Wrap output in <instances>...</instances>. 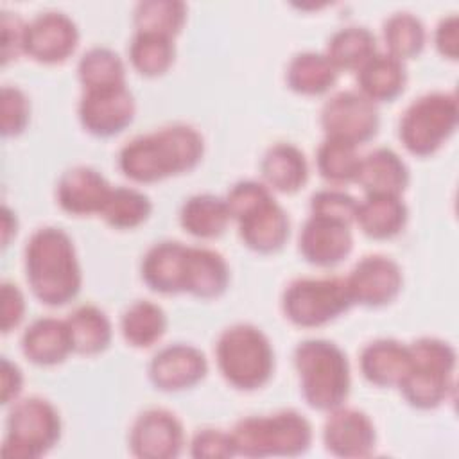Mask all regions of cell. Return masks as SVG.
<instances>
[{
  "label": "cell",
  "mask_w": 459,
  "mask_h": 459,
  "mask_svg": "<svg viewBox=\"0 0 459 459\" xmlns=\"http://www.w3.org/2000/svg\"><path fill=\"white\" fill-rule=\"evenodd\" d=\"M204 154L201 133L183 122L138 134L118 151V169L136 183H154L192 170Z\"/></svg>",
  "instance_id": "cell-1"
},
{
  "label": "cell",
  "mask_w": 459,
  "mask_h": 459,
  "mask_svg": "<svg viewBox=\"0 0 459 459\" xmlns=\"http://www.w3.org/2000/svg\"><path fill=\"white\" fill-rule=\"evenodd\" d=\"M23 265L32 294L48 307H61L81 290L82 273L75 246L61 228H38L25 244Z\"/></svg>",
  "instance_id": "cell-2"
},
{
  "label": "cell",
  "mask_w": 459,
  "mask_h": 459,
  "mask_svg": "<svg viewBox=\"0 0 459 459\" xmlns=\"http://www.w3.org/2000/svg\"><path fill=\"white\" fill-rule=\"evenodd\" d=\"M242 242L256 253H274L290 233V221L271 188L255 179L237 181L224 197Z\"/></svg>",
  "instance_id": "cell-3"
},
{
  "label": "cell",
  "mask_w": 459,
  "mask_h": 459,
  "mask_svg": "<svg viewBox=\"0 0 459 459\" xmlns=\"http://www.w3.org/2000/svg\"><path fill=\"white\" fill-rule=\"evenodd\" d=\"M305 402L316 411H332L350 394V362L339 344L328 339H305L292 353Z\"/></svg>",
  "instance_id": "cell-4"
},
{
  "label": "cell",
  "mask_w": 459,
  "mask_h": 459,
  "mask_svg": "<svg viewBox=\"0 0 459 459\" xmlns=\"http://www.w3.org/2000/svg\"><path fill=\"white\" fill-rule=\"evenodd\" d=\"M409 346L411 364L398 384L405 402L416 409H436L454 391L455 348L437 337H418Z\"/></svg>",
  "instance_id": "cell-5"
},
{
  "label": "cell",
  "mask_w": 459,
  "mask_h": 459,
  "mask_svg": "<svg viewBox=\"0 0 459 459\" xmlns=\"http://www.w3.org/2000/svg\"><path fill=\"white\" fill-rule=\"evenodd\" d=\"M312 436L310 421L294 409L246 416L231 429L237 455L258 459L271 455H301L310 448Z\"/></svg>",
  "instance_id": "cell-6"
},
{
  "label": "cell",
  "mask_w": 459,
  "mask_h": 459,
  "mask_svg": "<svg viewBox=\"0 0 459 459\" xmlns=\"http://www.w3.org/2000/svg\"><path fill=\"white\" fill-rule=\"evenodd\" d=\"M215 360L224 380L240 391L265 385L274 369L273 344L251 323H235L221 332L215 342Z\"/></svg>",
  "instance_id": "cell-7"
},
{
  "label": "cell",
  "mask_w": 459,
  "mask_h": 459,
  "mask_svg": "<svg viewBox=\"0 0 459 459\" xmlns=\"http://www.w3.org/2000/svg\"><path fill=\"white\" fill-rule=\"evenodd\" d=\"M457 118L459 106L454 91H427L403 109L398 138L411 154L430 156L454 134Z\"/></svg>",
  "instance_id": "cell-8"
},
{
  "label": "cell",
  "mask_w": 459,
  "mask_h": 459,
  "mask_svg": "<svg viewBox=\"0 0 459 459\" xmlns=\"http://www.w3.org/2000/svg\"><path fill=\"white\" fill-rule=\"evenodd\" d=\"M61 437V416L41 396L16 400L7 414L2 454L13 459H38L50 452Z\"/></svg>",
  "instance_id": "cell-9"
},
{
  "label": "cell",
  "mask_w": 459,
  "mask_h": 459,
  "mask_svg": "<svg viewBox=\"0 0 459 459\" xmlns=\"http://www.w3.org/2000/svg\"><path fill=\"white\" fill-rule=\"evenodd\" d=\"M353 305L346 280L341 276H301L281 292L285 317L303 328L323 326Z\"/></svg>",
  "instance_id": "cell-10"
},
{
  "label": "cell",
  "mask_w": 459,
  "mask_h": 459,
  "mask_svg": "<svg viewBox=\"0 0 459 459\" xmlns=\"http://www.w3.org/2000/svg\"><path fill=\"white\" fill-rule=\"evenodd\" d=\"M319 124L325 136L359 147L378 133L380 115L377 104L359 90H341L330 95L321 106Z\"/></svg>",
  "instance_id": "cell-11"
},
{
  "label": "cell",
  "mask_w": 459,
  "mask_h": 459,
  "mask_svg": "<svg viewBox=\"0 0 459 459\" xmlns=\"http://www.w3.org/2000/svg\"><path fill=\"white\" fill-rule=\"evenodd\" d=\"M134 97L126 84L82 90L77 115L81 126L93 136L109 138L122 133L134 118Z\"/></svg>",
  "instance_id": "cell-12"
},
{
  "label": "cell",
  "mask_w": 459,
  "mask_h": 459,
  "mask_svg": "<svg viewBox=\"0 0 459 459\" xmlns=\"http://www.w3.org/2000/svg\"><path fill=\"white\" fill-rule=\"evenodd\" d=\"M129 448L140 459H174L185 448L183 423L169 409H145L131 425Z\"/></svg>",
  "instance_id": "cell-13"
},
{
  "label": "cell",
  "mask_w": 459,
  "mask_h": 459,
  "mask_svg": "<svg viewBox=\"0 0 459 459\" xmlns=\"http://www.w3.org/2000/svg\"><path fill=\"white\" fill-rule=\"evenodd\" d=\"M77 43L79 29L63 11H41L27 22L25 54L38 63H63L74 54Z\"/></svg>",
  "instance_id": "cell-14"
},
{
  "label": "cell",
  "mask_w": 459,
  "mask_h": 459,
  "mask_svg": "<svg viewBox=\"0 0 459 459\" xmlns=\"http://www.w3.org/2000/svg\"><path fill=\"white\" fill-rule=\"evenodd\" d=\"M353 303L382 307L391 303L402 290L400 265L385 255L362 256L344 278Z\"/></svg>",
  "instance_id": "cell-15"
},
{
  "label": "cell",
  "mask_w": 459,
  "mask_h": 459,
  "mask_svg": "<svg viewBox=\"0 0 459 459\" xmlns=\"http://www.w3.org/2000/svg\"><path fill=\"white\" fill-rule=\"evenodd\" d=\"M323 443L332 455L362 459L373 454L377 430L364 411L339 405L328 411L323 425Z\"/></svg>",
  "instance_id": "cell-16"
},
{
  "label": "cell",
  "mask_w": 459,
  "mask_h": 459,
  "mask_svg": "<svg viewBox=\"0 0 459 459\" xmlns=\"http://www.w3.org/2000/svg\"><path fill=\"white\" fill-rule=\"evenodd\" d=\"M149 380L160 391H183L199 384L208 373L204 353L186 342L167 344L158 350L147 368Z\"/></svg>",
  "instance_id": "cell-17"
},
{
  "label": "cell",
  "mask_w": 459,
  "mask_h": 459,
  "mask_svg": "<svg viewBox=\"0 0 459 459\" xmlns=\"http://www.w3.org/2000/svg\"><path fill=\"white\" fill-rule=\"evenodd\" d=\"M298 247L308 264L317 267H333L350 255L353 247V235L350 226L344 222L308 215L299 230Z\"/></svg>",
  "instance_id": "cell-18"
},
{
  "label": "cell",
  "mask_w": 459,
  "mask_h": 459,
  "mask_svg": "<svg viewBox=\"0 0 459 459\" xmlns=\"http://www.w3.org/2000/svg\"><path fill=\"white\" fill-rule=\"evenodd\" d=\"M111 185L108 179L88 165L66 169L56 185V199L59 206L72 215L100 213Z\"/></svg>",
  "instance_id": "cell-19"
},
{
  "label": "cell",
  "mask_w": 459,
  "mask_h": 459,
  "mask_svg": "<svg viewBox=\"0 0 459 459\" xmlns=\"http://www.w3.org/2000/svg\"><path fill=\"white\" fill-rule=\"evenodd\" d=\"M186 247L179 240H161L145 251L140 274L151 290L160 294L185 292Z\"/></svg>",
  "instance_id": "cell-20"
},
{
  "label": "cell",
  "mask_w": 459,
  "mask_h": 459,
  "mask_svg": "<svg viewBox=\"0 0 459 459\" xmlns=\"http://www.w3.org/2000/svg\"><path fill=\"white\" fill-rule=\"evenodd\" d=\"M355 183L366 194L402 195L409 185V167L393 149L375 147L360 156Z\"/></svg>",
  "instance_id": "cell-21"
},
{
  "label": "cell",
  "mask_w": 459,
  "mask_h": 459,
  "mask_svg": "<svg viewBox=\"0 0 459 459\" xmlns=\"http://www.w3.org/2000/svg\"><path fill=\"white\" fill-rule=\"evenodd\" d=\"M359 364L368 382L378 387H398L411 364L409 346L391 337L369 341L360 350Z\"/></svg>",
  "instance_id": "cell-22"
},
{
  "label": "cell",
  "mask_w": 459,
  "mask_h": 459,
  "mask_svg": "<svg viewBox=\"0 0 459 459\" xmlns=\"http://www.w3.org/2000/svg\"><path fill=\"white\" fill-rule=\"evenodd\" d=\"M22 351L38 366L61 364L74 351L66 321L50 316L34 319L22 333Z\"/></svg>",
  "instance_id": "cell-23"
},
{
  "label": "cell",
  "mask_w": 459,
  "mask_h": 459,
  "mask_svg": "<svg viewBox=\"0 0 459 459\" xmlns=\"http://www.w3.org/2000/svg\"><path fill=\"white\" fill-rule=\"evenodd\" d=\"M230 283V267L224 256L210 247L188 246L185 258V292L197 298H217Z\"/></svg>",
  "instance_id": "cell-24"
},
{
  "label": "cell",
  "mask_w": 459,
  "mask_h": 459,
  "mask_svg": "<svg viewBox=\"0 0 459 459\" xmlns=\"http://www.w3.org/2000/svg\"><path fill=\"white\" fill-rule=\"evenodd\" d=\"M409 208L400 195L366 194L359 201L355 222L360 231L375 240H387L400 235L407 224Z\"/></svg>",
  "instance_id": "cell-25"
},
{
  "label": "cell",
  "mask_w": 459,
  "mask_h": 459,
  "mask_svg": "<svg viewBox=\"0 0 459 459\" xmlns=\"http://www.w3.org/2000/svg\"><path fill=\"white\" fill-rule=\"evenodd\" d=\"M357 82L359 91L375 104L391 102L405 90L407 68L402 59L377 50L357 70Z\"/></svg>",
  "instance_id": "cell-26"
},
{
  "label": "cell",
  "mask_w": 459,
  "mask_h": 459,
  "mask_svg": "<svg viewBox=\"0 0 459 459\" xmlns=\"http://www.w3.org/2000/svg\"><path fill=\"white\" fill-rule=\"evenodd\" d=\"M260 172L269 188L283 194H294L308 179V163L299 147L278 142L262 156Z\"/></svg>",
  "instance_id": "cell-27"
},
{
  "label": "cell",
  "mask_w": 459,
  "mask_h": 459,
  "mask_svg": "<svg viewBox=\"0 0 459 459\" xmlns=\"http://www.w3.org/2000/svg\"><path fill=\"white\" fill-rule=\"evenodd\" d=\"M339 70L325 52L303 50L290 57L285 70L287 86L299 95H323L337 81Z\"/></svg>",
  "instance_id": "cell-28"
},
{
  "label": "cell",
  "mask_w": 459,
  "mask_h": 459,
  "mask_svg": "<svg viewBox=\"0 0 459 459\" xmlns=\"http://www.w3.org/2000/svg\"><path fill=\"white\" fill-rule=\"evenodd\" d=\"M231 221L224 197L213 194H195L185 199L179 208L181 228L197 238H215L224 233Z\"/></svg>",
  "instance_id": "cell-29"
},
{
  "label": "cell",
  "mask_w": 459,
  "mask_h": 459,
  "mask_svg": "<svg viewBox=\"0 0 459 459\" xmlns=\"http://www.w3.org/2000/svg\"><path fill=\"white\" fill-rule=\"evenodd\" d=\"M65 321L75 353L95 355L109 346L113 335L111 321L97 305H79L66 316Z\"/></svg>",
  "instance_id": "cell-30"
},
{
  "label": "cell",
  "mask_w": 459,
  "mask_h": 459,
  "mask_svg": "<svg viewBox=\"0 0 459 459\" xmlns=\"http://www.w3.org/2000/svg\"><path fill=\"white\" fill-rule=\"evenodd\" d=\"M377 52V38L364 25H346L332 32L326 41V57L341 70H359Z\"/></svg>",
  "instance_id": "cell-31"
},
{
  "label": "cell",
  "mask_w": 459,
  "mask_h": 459,
  "mask_svg": "<svg viewBox=\"0 0 459 459\" xmlns=\"http://www.w3.org/2000/svg\"><path fill=\"white\" fill-rule=\"evenodd\" d=\"M167 330L165 310L151 299H136L120 316V332L127 344L149 348L161 339Z\"/></svg>",
  "instance_id": "cell-32"
},
{
  "label": "cell",
  "mask_w": 459,
  "mask_h": 459,
  "mask_svg": "<svg viewBox=\"0 0 459 459\" xmlns=\"http://www.w3.org/2000/svg\"><path fill=\"white\" fill-rule=\"evenodd\" d=\"M77 79L82 90L122 86L126 84V66L115 50L97 45L79 57Z\"/></svg>",
  "instance_id": "cell-33"
},
{
  "label": "cell",
  "mask_w": 459,
  "mask_h": 459,
  "mask_svg": "<svg viewBox=\"0 0 459 459\" xmlns=\"http://www.w3.org/2000/svg\"><path fill=\"white\" fill-rule=\"evenodd\" d=\"M127 54L133 68L138 74L145 77H158L172 66L176 47L172 38L134 30L127 47Z\"/></svg>",
  "instance_id": "cell-34"
},
{
  "label": "cell",
  "mask_w": 459,
  "mask_h": 459,
  "mask_svg": "<svg viewBox=\"0 0 459 459\" xmlns=\"http://www.w3.org/2000/svg\"><path fill=\"white\" fill-rule=\"evenodd\" d=\"M186 22V5L181 0H142L133 9V23L138 32L172 38Z\"/></svg>",
  "instance_id": "cell-35"
},
{
  "label": "cell",
  "mask_w": 459,
  "mask_h": 459,
  "mask_svg": "<svg viewBox=\"0 0 459 459\" xmlns=\"http://www.w3.org/2000/svg\"><path fill=\"white\" fill-rule=\"evenodd\" d=\"M382 36L387 52L403 61L418 56L423 50L427 30L423 22L414 13L396 11L384 20Z\"/></svg>",
  "instance_id": "cell-36"
},
{
  "label": "cell",
  "mask_w": 459,
  "mask_h": 459,
  "mask_svg": "<svg viewBox=\"0 0 459 459\" xmlns=\"http://www.w3.org/2000/svg\"><path fill=\"white\" fill-rule=\"evenodd\" d=\"M152 212L151 199L131 186H113L102 210L100 217L115 230H133L147 221Z\"/></svg>",
  "instance_id": "cell-37"
},
{
  "label": "cell",
  "mask_w": 459,
  "mask_h": 459,
  "mask_svg": "<svg viewBox=\"0 0 459 459\" xmlns=\"http://www.w3.org/2000/svg\"><path fill=\"white\" fill-rule=\"evenodd\" d=\"M360 154L357 145L344 140L325 136L316 151V167L319 176L332 185H346L355 181Z\"/></svg>",
  "instance_id": "cell-38"
},
{
  "label": "cell",
  "mask_w": 459,
  "mask_h": 459,
  "mask_svg": "<svg viewBox=\"0 0 459 459\" xmlns=\"http://www.w3.org/2000/svg\"><path fill=\"white\" fill-rule=\"evenodd\" d=\"M357 206L359 201L353 195L337 188H323L314 192L310 197V215L326 217L348 226L355 222Z\"/></svg>",
  "instance_id": "cell-39"
},
{
  "label": "cell",
  "mask_w": 459,
  "mask_h": 459,
  "mask_svg": "<svg viewBox=\"0 0 459 459\" xmlns=\"http://www.w3.org/2000/svg\"><path fill=\"white\" fill-rule=\"evenodd\" d=\"M0 113L4 136H16L23 133L30 118V102L25 91L18 86L5 84L0 93Z\"/></svg>",
  "instance_id": "cell-40"
},
{
  "label": "cell",
  "mask_w": 459,
  "mask_h": 459,
  "mask_svg": "<svg viewBox=\"0 0 459 459\" xmlns=\"http://www.w3.org/2000/svg\"><path fill=\"white\" fill-rule=\"evenodd\" d=\"M190 455L195 459H228L237 455L231 432L221 429H199L190 439Z\"/></svg>",
  "instance_id": "cell-41"
},
{
  "label": "cell",
  "mask_w": 459,
  "mask_h": 459,
  "mask_svg": "<svg viewBox=\"0 0 459 459\" xmlns=\"http://www.w3.org/2000/svg\"><path fill=\"white\" fill-rule=\"evenodd\" d=\"M0 29H2V61L9 63L11 59H16L20 54H25L27 22L16 13L2 9Z\"/></svg>",
  "instance_id": "cell-42"
},
{
  "label": "cell",
  "mask_w": 459,
  "mask_h": 459,
  "mask_svg": "<svg viewBox=\"0 0 459 459\" xmlns=\"http://www.w3.org/2000/svg\"><path fill=\"white\" fill-rule=\"evenodd\" d=\"M434 45L436 50L446 57L455 61L459 56V18L455 13L443 16L434 29Z\"/></svg>",
  "instance_id": "cell-43"
},
{
  "label": "cell",
  "mask_w": 459,
  "mask_h": 459,
  "mask_svg": "<svg viewBox=\"0 0 459 459\" xmlns=\"http://www.w3.org/2000/svg\"><path fill=\"white\" fill-rule=\"evenodd\" d=\"M2 332L7 333L20 325L25 314V298L18 285L2 281Z\"/></svg>",
  "instance_id": "cell-44"
},
{
  "label": "cell",
  "mask_w": 459,
  "mask_h": 459,
  "mask_svg": "<svg viewBox=\"0 0 459 459\" xmlns=\"http://www.w3.org/2000/svg\"><path fill=\"white\" fill-rule=\"evenodd\" d=\"M23 387L22 369L11 362L7 357L2 359V403H14Z\"/></svg>",
  "instance_id": "cell-45"
},
{
  "label": "cell",
  "mask_w": 459,
  "mask_h": 459,
  "mask_svg": "<svg viewBox=\"0 0 459 459\" xmlns=\"http://www.w3.org/2000/svg\"><path fill=\"white\" fill-rule=\"evenodd\" d=\"M16 215L9 210V206H2V244L7 246L11 237L16 235Z\"/></svg>",
  "instance_id": "cell-46"
}]
</instances>
